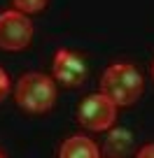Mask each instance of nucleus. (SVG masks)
I'll return each instance as SVG.
<instances>
[{
    "mask_svg": "<svg viewBox=\"0 0 154 158\" xmlns=\"http://www.w3.org/2000/svg\"><path fill=\"white\" fill-rule=\"evenodd\" d=\"M0 158H2V153H0Z\"/></svg>",
    "mask_w": 154,
    "mask_h": 158,
    "instance_id": "nucleus-12",
    "label": "nucleus"
},
{
    "mask_svg": "<svg viewBox=\"0 0 154 158\" xmlns=\"http://www.w3.org/2000/svg\"><path fill=\"white\" fill-rule=\"evenodd\" d=\"M133 147V135L129 128H112L105 139L103 151L108 153V158H124Z\"/></svg>",
    "mask_w": 154,
    "mask_h": 158,
    "instance_id": "nucleus-7",
    "label": "nucleus"
},
{
    "mask_svg": "<svg viewBox=\"0 0 154 158\" xmlns=\"http://www.w3.org/2000/svg\"><path fill=\"white\" fill-rule=\"evenodd\" d=\"M59 158H100V153L94 139L84 135H73L61 144Z\"/></svg>",
    "mask_w": 154,
    "mask_h": 158,
    "instance_id": "nucleus-6",
    "label": "nucleus"
},
{
    "mask_svg": "<svg viewBox=\"0 0 154 158\" xmlns=\"http://www.w3.org/2000/svg\"><path fill=\"white\" fill-rule=\"evenodd\" d=\"M117 118V105L103 93H94L82 100L77 109V121L86 130H108Z\"/></svg>",
    "mask_w": 154,
    "mask_h": 158,
    "instance_id": "nucleus-4",
    "label": "nucleus"
},
{
    "mask_svg": "<svg viewBox=\"0 0 154 158\" xmlns=\"http://www.w3.org/2000/svg\"><path fill=\"white\" fill-rule=\"evenodd\" d=\"M54 79L63 86H82L86 79L84 58L68 49H59L54 56Z\"/></svg>",
    "mask_w": 154,
    "mask_h": 158,
    "instance_id": "nucleus-5",
    "label": "nucleus"
},
{
    "mask_svg": "<svg viewBox=\"0 0 154 158\" xmlns=\"http://www.w3.org/2000/svg\"><path fill=\"white\" fill-rule=\"evenodd\" d=\"M100 93L108 95L117 107L133 105L143 93V77L129 63H114L103 72Z\"/></svg>",
    "mask_w": 154,
    "mask_h": 158,
    "instance_id": "nucleus-1",
    "label": "nucleus"
},
{
    "mask_svg": "<svg viewBox=\"0 0 154 158\" xmlns=\"http://www.w3.org/2000/svg\"><path fill=\"white\" fill-rule=\"evenodd\" d=\"M7 91H10V77H7L5 70L0 68V100L7 95Z\"/></svg>",
    "mask_w": 154,
    "mask_h": 158,
    "instance_id": "nucleus-9",
    "label": "nucleus"
},
{
    "mask_svg": "<svg viewBox=\"0 0 154 158\" xmlns=\"http://www.w3.org/2000/svg\"><path fill=\"white\" fill-rule=\"evenodd\" d=\"M33 40V23L28 14L19 10H7L0 14V49L21 51Z\"/></svg>",
    "mask_w": 154,
    "mask_h": 158,
    "instance_id": "nucleus-3",
    "label": "nucleus"
},
{
    "mask_svg": "<svg viewBox=\"0 0 154 158\" xmlns=\"http://www.w3.org/2000/svg\"><path fill=\"white\" fill-rule=\"evenodd\" d=\"M14 98L21 109L33 114L49 112L56 102V81L42 72H28L19 79Z\"/></svg>",
    "mask_w": 154,
    "mask_h": 158,
    "instance_id": "nucleus-2",
    "label": "nucleus"
},
{
    "mask_svg": "<svg viewBox=\"0 0 154 158\" xmlns=\"http://www.w3.org/2000/svg\"><path fill=\"white\" fill-rule=\"evenodd\" d=\"M47 2L49 0H14V5L19 12H24V14H33V12H40L47 7Z\"/></svg>",
    "mask_w": 154,
    "mask_h": 158,
    "instance_id": "nucleus-8",
    "label": "nucleus"
},
{
    "mask_svg": "<svg viewBox=\"0 0 154 158\" xmlns=\"http://www.w3.org/2000/svg\"><path fill=\"white\" fill-rule=\"evenodd\" d=\"M152 74H154V65H152Z\"/></svg>",
    "mask_w": 154,
    "mask_h": 158,
    "instance_id": "nucleus-11",
    "label": "nucleus"
},
{
    "mask_svg": "<svg viewBox=\"0 0 154 158\" xmlns=\"http://www.w3.org/2000/svg\"><path fill=\"white\" fill-rule=\"evenodd\" d=\"M138 158H154V144H145L138 151Z\"/></svg>",
    "mask_w": 154,
    "mask_h": 158,
    "instance_id": "nucleus-10",
    "label": "nucleus"
}]
</instances>
